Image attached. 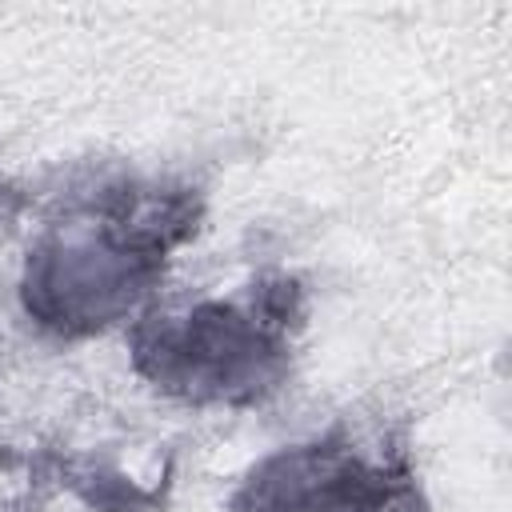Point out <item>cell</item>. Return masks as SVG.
<instances>
[{
	"instance_id": "obj_3",
	"label": "cell",
	"mask_w": 512,
	"mask_h": 512,
	"mask_svg": "<svg viewBox=\"0 0 512 512\" xmlns=\"http://www.w3.org/2000/svg\"><path fill=\"white\" fill-rule=\"evenodd\" d=\"M240 512H412V480L352 440H316L264 460Z\"/></svg>"
},
{
	"instance_id": "obj_1",
	"label": "cell",
	"mask_w": 512,
	"mask_h": 512,
	"mask_svg": "<svg viewBox=\"0 0 512 512\" xmlns=\"http://www.w3.org/2000/svg\"><path fill=\"white\" fill-rule=\"evenodd\" d=\"M184 236L188 196L136 184L100 188L32 248L24 304L56 332L104 328L148 296Z\"/></svg>"
},
{
	"instance_id": "obj_2",
	"label": "cell",
	"mask_w": 512,
	"mask_h": 512,
	"mask_svg": "<svg viewBox=\"0 0 512 512\" xmlns=\"http://www.w3.org/2000/svg\"><path fill=\"white\" fill-rule=\"evenodd\" d=\"M296 316V288L284 280L236 300H196L136 332V368L192 404L260 400L288 372Z\"/></svg>"
}]
</instances>
